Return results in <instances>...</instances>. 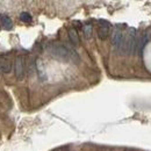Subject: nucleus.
<instances>
[{"label": "nucleus", "mask_w": 151, "mask_h": 151, "mask_svg": "<svg viewBox=\"0 0 151 151\" xmlns=\"http://www.w3.org/2000/svg\"><path fill=\"white\" fill-rule=\"evenodd\" d=\"M12 71V64L8 59H2L0 62V72L2 73H9Z\"/></svg>", "instance_id": "obj_7"}, {"label": "nucleus", "mask_w": 151, "mask_h": 151, "mask_svg": "<svg viewBox=\"0 0 151 151\" xmlns=\"http://www.w3.org/2000/svg\"><path fill=\"white\" fill-rule=\"evenodd\" d=\"M149 38H150V33H149V32L143 33L142 35L138 36V38H136V52H138L141 56H142V54H143L144 47H145L147 42L149 41Z\"/></svg>", "instance_id": "obj_5"}, {"label": "nucleus", "mask_w": 151, "mask_h": 151, "mask_svg": "<svg viewBox=\"0 0 151 151\" xmlns=\"http://www.w3.org/2000/svg\"><path fill=\"white\" fill-rule=\"evenodd\" d=\"M123 40L124 36L120 29H115L112 35V44L117 54L122 55V47H123Z\"/></svg>", "instance_id": "obj_4"}, {"label": "nucleus", "mask_w": 151, "mask_h": 151, "mask_svg": "<svg viewBox=\"0 0 151 151\" xmlns=\"http://www.w3.org/2000/svg\"><path fill=\"white\" fill-rule=\"evenodd\" d=\"M136 52V29L129 28L127 32V35L123 40V47H122V55L132 56Z\"/></svg>", "instance_id": "obj_2"}, {"label": "nucleus", "mask_w": 151, "mask_h": 151, "mask_svg": "<svg viewBox=\"0 0 151 151\" xmlns=\"http://www.w3.org/2000/svg\"><path fill=\"white\" fill-rule=\"evenodd\" d=\"M19 19L21 20L22 22H24V23H30V22L33 21L32 15H30L29 13H27V12H22L19 15Z\"/></svg>", "instance_id": "obj_11"}, {"label": "nucleus", "mask_w": 151, "mask_h": 151, "mask_svg": "<svg viewBox=\"0 0 151 151\" xmlns=\"http://www.w3.org/2000/svg\"><path fill=\"white\" fill-rule=\"evenodd\" d=\"M109 28H111V24L107 21L101 20L98 29V37L100 40H106L109 35Z\"/></svg>", "instance_id": "obj_6"}, {"label": "nucleus", "mask_w": 151, "mask_h": 151, "mask_svg": "<svg viewBox=\"0 0 151 151\" xmlns=\"http://www.w3.org/2000/svg\"><path fill=\"white\" fill-rule=\"evenodd\" d=\"M69 38L71 41V43L73 45H78L79 44V36H78V32L76 30L75 28L69 29Z\"/></svg>", "instance_id": "obj_9"}, {"label": "nucleus", "mask_w": 151, "mask_h": 151, "mask_svg": "<svg viewBox=\"0 0 151 151\" xmlns=\"http://www.w3.org/2000/svg\"><path fill=\"white\" fill-rule=\"evenodd\" d=\"M26 63H24V58L23 57H17L15 62H14V75L18 80H23L26 77Z\"/></svg>", "instance_id": "obj_3"}, {"label": "nucleus", "mask_w": 151, "mask_h": 151, "mask_svg": "<svg viewBox=\"0 0 151 151\" xmlns=\"http://www.w3.org/2000/svg\"><path fill=\"white\" fill-rule=\"evenodd\" d=\"M1 26L4 27V29L6 30H11L13 28V21L7 15H2L1 17Z\"/></svg>", "instance_id": "obj_8"}, {"label": "nucleus", "mask_w": 151, "mask_h": 151, "mask_svg": "<svg viewBox=\"0 0 151 151\" xmlns=\"http://www.w3.org/2000/svg\"><path fill=\"white\" fill-rule=\"evenodd\" d=\"M83 33H84V36L86 38H90L92 36V33H93V27L92 24H85L83 27Z\"/></svg>", "instance_id": "obj_10"}, {"label": "nucleus", "mask_w": 151, "mask_h": 151, "mask_svg": "<svg viewBox=\"0 0 151 151\" xmlns=\"http://www.w3.org/2000/svg\"><path fill=\"white\" fill-rule=\"evenodd\" d=\"M49 52H50V55L54 57L55 59H58V60L75 62V63H77L78 59H79V57H78V55H77V52H76L75 50H71L68 47L60 45V44L51 45L50 49H49Z\"/></svg>", "instance_id": "obj_1"}]
</instances>
